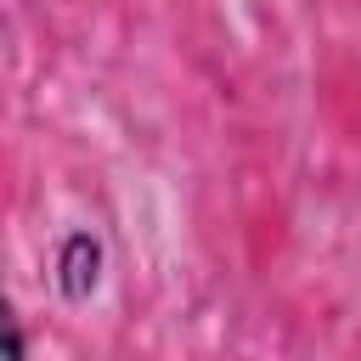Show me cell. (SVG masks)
Returning a JSON list of instances; mask_svg holds the SVG:
<instances>
[{"label": "cell", "instance_id": "1", "mask_svg": "<svg viewBox=\"0 0 361 361\" xmlns=\"http://www.w3.org/2000/svg\"><path fill=\"white\" fill-rule=\"evenodd\" d=\"M96 265H102V248L90 237H68V248H62V293L85 299L96 288Z\"/></svg>", "mask_w": 361, "mask_h": 361}]
</instances>
